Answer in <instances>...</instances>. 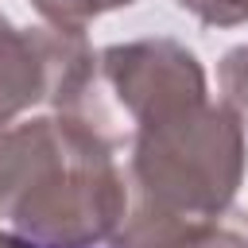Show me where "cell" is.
Returning <instances> with one entry per match:
<instances>
[{"instance_id":"5","label":"cell","mask_w":248,"mask_h":248,"mask_svg":"<svg viewBox=\"0 0 248 248\" xmlns=\"http://www.w3.org/2000/svg\"><path fill=\"white\" fill-rule=\"evenodd\" d=\"M105 248H248V209L198 225H120Z\"/></svg>"},{"instance_id":"6","label":"cell","mask_w":248,"mask_h":248,"mask_svg":"<svg viewBox=\"0 0 248 248\" xmlns=\"http://www.w3.org/2000/svg\"><path fill=\"white\" fill-rule=\"evenodd\" d=\"M217 89H221V105L248 132V43H240V46L221 54V62H217Z\"/></svg>"},{"instance_id":"7","label":"cell","mask_w":248,"mask_h":248,"mask_svg":"<svg viewBox=\"0 0 248 248\" xmlns=\"http://www.w3.org/2000/svg\"><path fill=\"white\" fill-rule=\"evenodd\" d=\"M128 4H136V0H31V8L43 16V23L74 27V31H85L89 19L116 12V8H128Z\"/></svg>"},{"instance_id":"4","label":"cell","mask_w":248,"mask_h":248,"mask_svg":"<svg viewBox=\"0 0 248 248\" xmlns=\"http://www.w3.org/2000/svg\"><path fill=\"white\" fill-rule=\"evenodd\" d=\"M97 89V54L74 27H16L0 12V120L46 105L50 112H85Z\"/></svg>"},{"instance_id":"8","label":"cell","mask_w":248,"mask_h":248,"mask_svg":"<svg viewBox=\"0 0 248 248\" xmlns=\"http://www.w3.org/2000/svg\"><path fill=\"white\" fill-rule=\"evenodd\" d=\"M182 12H190L205 27H240L248 23V0H178Z\"/></svg>"},{"instance_id":"3","label":"cell","mask_w":248,"mask_h":248,"mask_svg":"<svg viewBox=\"0 0 248 248\" xmlns=\"http://www.w3.org/2000/svg\"><path fill=\"white\" fill-rule=\"evenodd\" d=\"M209 101V81L198 54L167 35L112 43L97 50V97L93 124L116 143L132 128L167 112Z\"/></svg>"},{"instance_id":"2","label":"cell","mask_w":248,"mask_h":248,"mask_svg":"<svg viewBox=\"0 0 248 248\" xmlns=\"http://www.w3.org/2000/svg\"><path fill=\"white\" fill-rule=\"evenodd\" d=\"M248 132L221 101H202L128 132L124 225H198L232 209Z\"/></svg>"},{"instance_id":"9","label":"cell","mask_w":248,"mask_h":248,"mask_svg":"<svg viewBox=\"0 0 248 248\" xmlns=\"http://www.w3.org/2000/svg\"><path fill=\"white\" fill-rule=\"evenodd\" d=\"M0 248H31L27 240H19L16 232H8V229H0Z\"/></svg>"},{"instance_id":"1","label":"cell","mask_w":248,"mask_h":248,"mask_svg":"<svg viewBox=\"0 0 248 248\" xmlns=\"http://www.w3.org/2000/svg\"><path fill=\"white\" fill-rule=\"evenodd\" d=\"M116 147L74 112L0 120V229L31 248H105L128 217Z\"/></svg>"}]
</instances>
